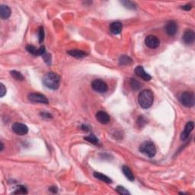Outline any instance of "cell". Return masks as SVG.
Instances as JSON below:
<instances>
[{
	"mask_svg": "<svg viewBox=\"0 0 195 195\" xmlns=\"http://www.w3.org/2000/svg\"><path fill=\"white\" fill-rule=\"evenodd\" d=\"M154 95L153 92L150 89L142 91L138 96V102L140 107L144 109L150 108L153 104Z\"/></svg>",
	"mask_w": 195,
	"mask_h": 195,
	"instance_id": "1",
	"label": "cell"
},
{
	"mask_svg": "<svg viewBox=\"0 0 195 195\" xmlns=\"http://www.w3.org/2000/svg\"><path fill=\"white\" fill-rule=\"evenodd\" d=\"M43 83L47 88L52 90H56L59 86L60 77L54 72H49L45 75Z\"/></svg>",
	"mask_w": 195,
	"mask_h": 195,
	"instance_id": "2",
	"label": "cell"
},
{
	"mask_svg": "<svg viewBox=\"0 0 195 195\" xmlns=\"http://www.w3.org/2000/svg\"><path fill=\"white\" fill-rule=\"evenodd\" d=\"M140 151L144 155H147L150 158H153L155 156L156 153V147L155 144L151 141L144 142L141 146H140Z\"/></svg>",
	"mask_w": 195,
	"mask_h": 195,
	"instance_id": "3",
	"label": "cell"
},
{
	"mask_svg": "<svg viewBox=\"0 0 195 195\" xmlns=\"http://www.w3.org/2000/svg\"><path fill=\"white\" fill-rule=\"evenodd\" d=\"M179 102L182 105L185 107H191L194 105L195 97L194 92H184L179 96Z\"/></svg>",
	"mask_w": 195,
	"mask_h": 195,
	"instance_id": "4",
	"label": "cell"
},
{
	"mask_svg": "<svg viewBox=\"0 0 195 195\" xmlns=\"http://www.w3.org/2000/svg\"><path fill=\"white\" fill-rule=\"evenodd\" d=\"M92 88L99 93H105L108 89L107 85L102 79H95L92 82Z\"/></svg>",
	"mask_w": 195,
	"mask_h": 195,
	"instance_id": "5",
	"label": "cell"
},
{
	"mask_svg": "<svg viewBox=\"0 0 195 195\" xmlns=\"http://www.w3.org/2000/svg\"><path fill=\"white\" fill-rule=\"evenodd\" d=\"M28 99L31 102H35V103H41L45 104V105H47L49 103V101L47 97L40 93H31L28 95Z\"/></svg>",
	"mask_w": 195,
	"mask_h": 195,
	"instance_id": "6",
	"label": "cell"
},
{
	"mask_svg": "<svg viewBox=\"0 0 195 195\" xmlns=\"http://www.w3.org/2000/svg\"><path fill=\"white\" fill-rule=\"evenodd\" d=\"M145 44L148 47L151 49H155L159 47L160 40L155 35H148L145 39Z\"/></svg>",
	"mask_w": 195,
	"mask_h": 195,
	"instance_id": "7",
	"label": "cell"
},
{
	"mask_svg": "<svg viewBox=\"0 0 195 195\" xmlns=\"http://www.w3.org/2000/svg\"><path fill=\"white\" fill-rule=\"evenodd\" d=\"M12 128L13 132L16 133V134L20 135V136H23V135L27 134L28 132V126L25 125V124H21V123H15V124H13Z\"/></svg>",
	"mask_w": 195,
	"mask_h": 195,
	"instance_id": "8",
	"label": "cell"
},
{
	"mask_svg": "<svg viewBox=\"0 0 195 195\" xmlns=\"http://www.w3.org/2000/svg\"><path fill=\"white\" fill-rule=\"evenodd\" d=\"M183 41L187 45H190V44H192L194 42L195 40V34L194 31L191 29H188L185 31V32L183 35L182 37Z\"/></svg>",
	"mask_w": 195,
	"mask_h": 195,
	"instance_id": "9",
	"label": "cell"
},
{
	"mask_svg": "<svg viewBox=\"0 0 195 195\" xmlns=\"http://www.w3.org/2000/svg\"><path fill=\"white\" fill-rule=\"evenodd\" d=\"M194 123L193 122V121L188 122L187 124L185 125V127H184V131H183L181 134V140H183V141H185V140L188 138V136H189L191 131L194 130Z\"/></svg>",
	"mask_w": 195,
	"mask_h": 195,
	"instance_id": "10",
	"label": "cell"
},
{
	"mask_svg": "<svg viewBox=\"0 0 195 195\" xmlns=\"http://www.w3.org/2000/svg\"><path fill=\"white\" fill-rule=\"evenodd\" d=\"M165 30L169 36H174L177 33L178 25L174 21H168L165 26Z\"/></svg>",
	"mask_w": 195,
	"mask_h": 195,
	"instance_id": "11",
	"label": "cell"
},
{
	"mask_svg": "<svg viewBox=\"0 0 195 195\" xmlns=\"http://www.w3.org/2000/svg\"><path fill=\"white\" fill-rule=\"evenodd\" d=\"M135 74L138 77L141 78L142 79L145 80V81H150L152 78V76L149 75L146 72H145L144 69H143L142 66H136V69H135Z\"/></svg>",
	"mask_w": 195,
	"mask_h": 195,
	"instance_id": "12",
	"label": "cell"
},
{
	"mask_svg": "<svg viewBox=\"0 0 195 195\" xmlns=\"http://www.w3.org/2000/svg\"><path fill=\"white\" fill-rule=\"evenodd\" d=\"M96 119L102 124H107L110 121V116L105 112H98L96 114Z\"/></svg>",
	"mask_w": 195,
	"mask_h": 195,
	"instance_id": "13",
	"label": "cell"
},
{
	"mask_svg": "<svg viewBox=\"0 0 195 195\" xmlns=\"http://www.w3.org/2000/svg\"><path fill=\"white\" fill-rule=\"evenodd\" d=\"M123 28L122 23L120 21H114L110 25V31L114 35H118L121 32Z\"/></svg>",
	"mask_w": 195,
	"mask_h": 195,
	"instance_id": "14",
	"label": "cell"
},
{
	"mask_svg": "<svg viewBox=\"0 0 195 195\" xmlns=\"http://www.w3.org/2000/svg\"><path fill=\"white\" fill-rule=\"evenodd\" d=\"M11 15V9L8 6L1 5L0 6V17L2 19H7Z\"/></svg>",
	"mask_w": 195,
	"mask_h": 195,
	"instance_id": "15",
	"label": "cell"
},
{
	"mask_svg": "<svg viewBox=\"0 0 195 195\" xmlns=\"http://www.w3.org/2000/svg\"><path fill=\"white\" fill-rule=\"evenodd\" d=\"M67 53L69 55L76 58H83L87 56V53L80 50H72L68 51Z\"/></svg>",
	"mask_w": 195,
	"mask_h": 195,
	"instance_id": "16",
	"label": "cell"
},
{
	"mask_svg": "<svg viewBox=\"0 0 195 195\" xmlns=\"http://www.w3.org/2000/svg\"><path fill=\"white\" fill-rule=\"evenodd\" d=\"M122 172L128 180L131 181H134L135 177L134 175H133L132 171H131V169H130L129 167L126 166V165H124V166L122 167Z\"/></svg>",
	"mask_w": 195,
	"mask_h": 195,
	"instance_id": "17",
	"label": "cell"
},
{
	"mask_svg": "<svg viewBox=\"0 0 195 195\" xmlns=\"http://www.w3.org/2000/svg\"><path fill=\"white\" fill-rule=\"evenodd\" d=\"M93 174L96 178L104 181V182L107 183V184H112V179H111L109 177H107V175H105V174H102V173H100V172H94Z\"/></svg>",
	"mask_w": 195,
	"mask_h": 195,
	"instance_id": "18",
	"label": "cell"
},
{
	"mask_svg": "<svg viewBox=\"0 0 195 195\" xmlns=\"http://www.w3.org/2000/svg\"><path fill=\"white\" fill-rule=\"evenodd\" d=\"M119 63L120 65H122V66L130 65L132 63V59L126 55H122L119 58Z\"/></svg>",
	"mask_w": 195,
	"mask_h": 195,
	"instance_id": "19",
	"label": "cell"
},
{
	"mask_svg": "<svg viewBox=\"0 0 195 195\" xmlns=\"http://www.w3.org/2000/svg\"><path fill=\"white\" fill-rule=\"evenodd\" d=\"M10 74H11V76H12L15 79L18 80V81H23V80L25 79L23 75H22L21 73H19V72L15 71V70H12V71L10 72Z\"/></svg>",
	"mask_w": 195,
	"mask_h": 195,
	"instance_id": "20",
	"label": "cell"
},
{
	"mask_svg": "<svg viewBox=\"0 0 195 195\" xmlns=\"http://www.w3.org/2000/svg\"><path fill=\"white\" fill-rule=\"evenodd\" d=\"M26 50L30 54H33L35 56H39V49H37L35 46L28 45L26 46Z\"/></svg>",
	"mask_w": 195,
	"mask_h": 195,
	"instance_id": "21",
	"label": "cell"
},
{
	"mask_svg": "<svg viewBox=\"0 0 195 195\" xmlns=\"http://www.w3.org/2000/svg\"><path fill=\"white\" fill-rule=\"evenodd\" d=\"M84 140L89 142V143H92V144H97L98 143V140L97 139V137L94 134H91L89 136H85V137H84Z\"/></svg>",
	"mask_w": 195,
	"mask_h": 195,
	"instance_id": "22",
	"label": "cell"
},
{
	"mask_svg": "<svg viewBox=\"0 0 195 195\" xmlns=\"http://www.w3.org/2000/svg\"><path fill=\"white\" fill-rule=\"evenodd\" d=\"M131 85L134 91L139 90L140 88H141V84H140L138 81H136V79H133V78H131Z\"/></svg>",
	"mask_w": 195,
	"mask_h": 195,
	"instance_id": "23",
	"label": "cell"
},
{
	"mask_svg": "<svg viewBox=\"0 0 195 195\" xmlns=\"http://www.w3.org/2000/svg\"><path fill=\"white\" fill-rule=\"evenodd\" d=\"M115 190H116V191H117V192L119 194H121V195L131 194V193H130L129 191H128L125 188L122 187V186H117V187L115 188Z\"/></svg>",
	"mask_w": 195,
	"mask_h": 195,
	"instance_id": "24",
	"label": "cell"
},
{
	"mask_svg": "<svg viewBox=\"0 0 195 195\" xmlns=\"http://www.w3.org/2000/svg\"><path fill=\"white\" fill-rule=\"evenodd\" d=\"M123 5L124 6V7L126 8H129V9H135L136 8V4L133 2L131 1H122L121 2Z\"/></svg>",
	"mask_w": 195,
	"mask_h": 195,
	"instance_id": "25",
	"label": "cell"
},
{
	"mask_svg": "<svg viewBox=\"0 0 195 195\" xmlns=\"http://www.w3.org/2000/svg\"><path fill=\"white\" fill-rule=\"evenodd\" d=\"M13 194H28V191H27L26 188L24 187V186H18V189H17L15 192H13Z\"/></svg>",
	"mask_w": 195,
	"mask_h": 195,
	"instance_id": "26",
	"label": "cell"
},
{
	"mask_svg": "<svg viewBox=\"0 0 195 195\" xmlns=\"http://www.w3.org/2000/svg\"><path fill=\"white\" fill-rule=\"evenodd\" d=\"M38 39H39V43H42L44 40V30L43 27H40V28H39Z\"/></svg>",
	"mask_w": 195,
	"mask_h": 195,
	"instance_id": "27",
	"label": "cell"
},
{
	"mask_svg": "<svg viewBox=\"0 0 195 195\" xmlns=\"http://www.w3.org/2000/svg\"><path fill=\"white\" fill-rule=\"evenodd\" d=\"M42 56H43V58H44V62L47 63V65H50L51 64V55H50V54L45 53V54H44Z\"/></svg>",
	"mask_w": 195,
	"mask_h": 195,
	"instance_id": "28",
	"label": "cell"
},
{
	"mask_svg": "<svg viewBox=\"0 0 195 195\" xmlns=\"http://www.w3.org/2000/svg\"><path fill=\"white\" fill-rule=\"evenodd\" d=\"M0 86H1V91H0V96L1 98L4 97V95L6 94V88L5 87V85L2 83L0 84Z\"/></svg>",
	"mask_w": 195,
	"mask_h": 195,
	"instance_id": "29",
	"label": "cell"
},
{
	"mask_svg": "<svg viewBox=\"0 0 195 195\" xmlns=\"http://www.w3.org/2000/svg\"><path fill=\"white\" fill-rule=\"evenodd\" d=\"M40 115H42L43 117H46V118H52V115L49 113H46V112H42L40 113Z\"/></svg>",
	"mask_w": 195,
	"mask_h": 195,
	"instance_id": "30",
	"label": "cell"
},
{
	"mask_svg": "<svg viewBox=\"0 0 195 195\" xmlns=\"http://www.w3.org/2000/svg\"><path fill=\"white\" fill-rule=\"evenodd\" d=\"M181 8L185 10V11H190V10L192 8V6H191V4H187V5H185V6H181Z\"/></svg>",
	"mask_w": 195,
	"mask_h": 195,
	"instance_id": "31",
	"label": "cell"
},
{
	"mask_svg": "<svg viewBox=\"0 0 195 195\" xmlns=\"http://www.w3.org/2000/svg\"><path fill=\"white\" fill-rule=\"evenodd\" d=\"M49 191H51L52 193H56L57 192V188H56L55 186H52L49 188Z\"/></svg>",
	"mask_w": 195,
	"mask_h": 195,
	"instance_id": "32",
	"label": "cell"
},
{
	"mask_svg": "<svg viewBox=\"0 0 195 195\" xmlns=\"http://www.w3.org/2000/svg\"><path fill=\"white\" fill-rule=\"evenodd\" d=\"M81 128H82V130H83V131H88L90 130V128L88 127V126L87 125H85V124H83V125H82V126H81Z\"/></svg>",
	"mask_w": 195,
	"mask_h": 195,
	"instance_id": "33",
	"label": "cell"
},
{
	"mask_svg": "<svg viewBox=\"0 0 195 195\" xmlns=\"http://www.w3.org/2000/svg\"><path fill=\"white\" fill-rule=\"evenodd\" d=\"M3 148H4V144L2 143H1V150H0V151H2Z\"/></svg>",
	"mask_w": 195,
	"mask_h": 195,
	"instance_id": "34",
	"label": "cell"
}]
</instances>
